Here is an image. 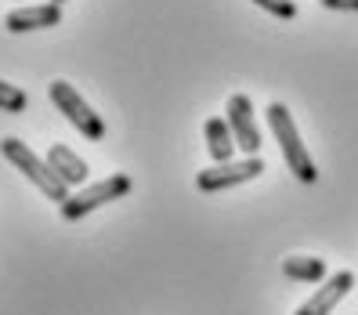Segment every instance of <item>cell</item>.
<instances>
[{
  "instance_id": "6da1fadb",
  "label": "cell",
  "mask_w": 358,
  "mask_h": 315,
  "mask_svg": "<svg viewBox=\"0 0 358 315\" xmlns=\"http://www.w3.org/2000/svg\"><path fill=\"white\" fill-rule=\"evenodd\" d=\"M268 127H271V134H275V141H279L289 174L297 178V181H304V185L319 181V167H315L311 153L304 149L297 123H293V116H289V109H286L282 102H271V105H268Z\"/></svg>"
},
{
  "instance_id": "7a4b0ae2",
  "label": "cell",
  "mask_w": 358,
  "mask_h": 315,
  "mask_svg": "<svg viewBox=\"0 0 358 315\" xmlns=\"http://www.w3.org/2000/svg\"><path fill=\"white\" fill-rule=\"evenodd\" d=\"M0 153H4V160L15 163L18 171H22V174L40 188V196H48L51 203L62 206V203L73 196V192H69V185L51 171V163H48V160H40V156L29 149V145H22L18 138H4V141H0Z\"/></svg>"
},
{
  "instance_id": "3957f363",
  "label": "cell",
  "mask_w": 358,
  "mask_h": 315,
  "mask_svg": "<svg viewBox=\"0 0 358 315\" xmlns=\"http://www.w3.org/2000/svg\"><path fill=\"white\" fill-rule=\"evenodd\" d=\"M48 98L55 102V109L66 116L73 127L83 134V138H91V141H101L105 138V120L91 109L87 102H83V94L73 88L69 80H51V88H48Z\"/></svg>"
},
{
  "instance_id": "277c9868",
  "label": "cell",
  "mask_w": 358,
  "mask_h": 315,
  "mask_svg": "<svg viewBox=\"0 0 358 315\" xmlns=\"http://www.w3.org/2000/svg\"><path fill=\"white\" fill-rule=\"evenodd\" d=\"M134 188V181L127 174H109V178H101L94 185H83L80 192H73L66 203H62V218L66 221H80V218H87L91 210L105 206V203H116L120 196H127Z\"/></svg>"
},
{
  "instance_id": "5b68a950",
  "label": "cell",
  "mask_w": 358,
  "mask_h": 315,
  "mask_svg": "<svg viewBox=\"0 0 358 315\" xmlns=\"http://www.w3.org/2000/svg\"><path fill=\"white\" fill-rule=\"evenodd\" d=\"M264 174V160L261 156H243V160H228V163H214L206 171L196 174V188L199 192H224V188L246 185Z\"/></svg>"
},
{
  "instance_id": "8992f818",
  "label": "cell",
  "mask_w": 358,
  "mask_h": 315,
  "mask_svg": "<svg viewBox=\"0 0 358 315\" xmlns=\"http://www.w3.org/2000/svg\"><path fill=\"white\" fill-rule=\"evenodd\" d=\"M228 127L236 134V145L246 153V156H257L261 153V127L254 120V102L246 94H231L228 98Z\"/></svg>"
},
{
  "instance_id": "52a82bcc",
  "label": "cell",
  "mask_w": 358,
  "mask_h": 315,
  "mask_svg": "<svg viewBox=\"0 0 358 315\" xmlns=\"http://www.w3.org/2000/svg\"><path fill=\"white\" fill-rule=\"evenodd\" d=\"M355 290V272H336V276H329L322 286H319V293L315 298H308L301 308H297V315H333V308L341 304L348 293Z\"/></svg>"
},
{
  "instance_id": "ba28073f",
  "label": "cell",
  "mask_w": 358,
  "mask_h": 315,
  "mask_svg": "<svg viewBox=\"0 0 358 315\" xmlns=\"http://www.w3.org/2000/svg\"><path fill=\"white\" fill-rule=\"evenodd\" d=\"M62 22V4H36V8H15L8 11L4 26L11 33H33V29H55Z\"/></svg>"
},
{
  "instance_id": "9c48e42d",
  "label": "cell",
  "mask_w": 358,
  "mask_h": 315,
  "mask_svg": "<svg viewBox=\"0 0 358 315\" xmlns=\"http://www.w3.org/2000/svg\"><path fill=\"white\" fill-rule=\"evenodd\" d=\"M48 163H51V171L62 178V181H66L69 188H76V185H87V163H83L73 149H69V145H51V149H48Z\"/></svg>"
},
{
  "instance_id": "30bf717a",
  "label": "cell",
  "mask_w": 358,
  "mask_h": 315,
  "mask_svg": "<svg viewBox=\"0 0 358 315\" xmlns=\"http://www.w3.org/2000/svg\"><path fill=\"white\" fill-rule=\"evenodd\" d=\"M236 134H231V127H228V120H221V116H214V120H206V153H210V160L214 163H228L231 156H236Z\"/></svg>"
},
{
  "instance_id": "8fae6325",
  "label": "cell",
  "mask_w": 358,
  "mask_h": 315,
  "mask_svg": "<svg viewBox=\"0 0 358 315\" xmlns=\"http://www.w3.org/2000/svg\"><path fill=\"white\" fill-rule=\"evenodd\" d=\"M282 276L293 283H322L326 279V261L311 254H293L282 261Z\"/></svg>"
},
{
  "instance_id": "7c38bea8",
  "label": "cell",
  "mask_w": 358,
  "mask_h": 315,
  "mask_svg": "<svg viewBox=\"0 0 358 315\" xmlns=\"http://www.w3.org/2000/svg\"><path fill=\"white\" fill-rule=\"evenodd\" d=\"M26 105H29V98H26L22 88H15V83L0 80V109H4V113H22Z\"/></svg>"
},
{
  "instance_id": "4fadbf2b",
  "label": "cell",
  "mask_w": 358,
  "mask_h": 315,
  "mask_svg": "<svg viewBox=\"0 0 358 315\" xmlns=\"http://www.w3.org/2000/svg\"><path fill=\"white\" fill-rule=\"evenodd\" d=\"M257 8H264L268 15H275V18H297V4L293 0H254Z\"/></svg>"
},
{
  "instance_id": "5bb4252c",
  "label": "cell",
  "mask_w": 358,
  "mask_h": 315,
  "mask_svg": "<svg viewBox=\"0 0 358 315\" xmlns=\"http://www.w3.org/2000/svg\"><path fill=\"white\" fill-rule=\"evenodd\" d=\"M329 11H358V0H319Z\"/></svg>"
},
{
  "instance_id": "9a60e30c",
  "label": "cell",
  "mask_w": 358,
  "mask_h": 315,
  "mask_svg": "<svg viewBox=\"0 0 358 315\" xmlns=\"http://www.w3.org/2000/svg\"><path fill=\"white\" fill-rule=\"evenodd\" d=\"M51 4H62V0H51Z\"/></svg>"
}]
</instances>
